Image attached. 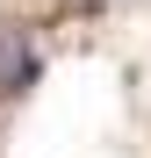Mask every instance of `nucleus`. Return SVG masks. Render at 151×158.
I'll use <instances>...</instances> for the list:
<instances>
[{"instance_id": "obj_1", "label": "nucleus", "mask_w": 151, "mask_h": 158, "mask_svg": "<svg viewBox=\"0 0 151 158\" xmlns=\"http://www.w3.org/2000/svg\"><path fill=\"white\" fill-rule=\"evenodd\" d=\"M36 72H43L36 36L22 29V22H0V101H22V94L36 86Z\"/></svg>"}]
</instances>
